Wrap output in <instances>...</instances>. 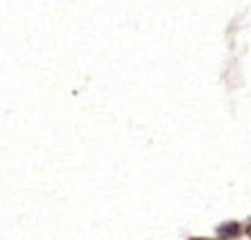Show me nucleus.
Returning a JSON list of instances; mask_svg holds the SVG:
<instances>
[{"label": "nucleus", "mask_w": 251, "mask_h": 240, "mask_svg": "<svg viewBox=\"0 0 251 240\" xmlns=\"http://www.w3.org/2000/svg\"><path fill=\"white\" fill-rule=\"evenodd\" d=\"M238 231V227L235 224H231V227H224V229H220V234H235Z\"/></svg>", "instance_id": "f257e3e1"}]
</instances>
